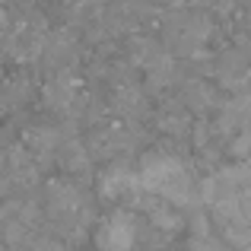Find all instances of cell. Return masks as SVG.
Here are the masks:
<instances>
[{
    "label": "cell",
    "mask_w": 251,
    "mask_h": 251,
    "mask_svg": "<svg viewBox=\"0 0 251 251\" xmlns=\"http://www.w3.org/2000/svg\"><path fill=\"white\" fill-rule=\"evenodd\" d=\"M137 172H140V181H143L147 191L166 197V201L178 203V207L194 203V178H191L188 166H184L178 156L162 153V150L147 153L140 159V169Z\"/></svg>",
    "instance_id": "6da1fadb"
},
{
    "label": "cell",
    "mask_w": 251,
    "mask_h": 251,
    "mask_svg": "<svg viewBox=\"0 0 251 251\" xmlns=\"http://www.w3.org/2000/svg\"><path fill=\"white\" fill-rule=\"evenodd\" d=\"M159 127L169 130V134H181L184 137L191 130V121H188V115H184L178 105H169V108L159 115Z\"/></svg>",
    "instance_id": "3957f363"
},
{
    "label": "cell",
    "mask_w": 251,
    "mask_h": 251,
    "mask_svg": "<svg viewBox=\"0 0 251 251\" xmlns=\"http://www.w3.org/2000/svg\"><path fill=\"white\" fill-rule=\"evenodd\" d=\"M191 251H229V242L203 232V235H194V239H191Z\"/></svg>",
    "instance_id": "5b68a950"
},
{
    "label": "cell",
    "mask_w": 251,
    "mask_h": 251,
    "mask_svg": "<svg viewBox=\"0 0 251 251\" xmlns=\"http://www.w3.org/2000/svg\"><path fill=\"white\" fill-rule=\"evenodd\" d=\"M248 80H251V74H248Z\"/></svg>",
    "instance_id": "8992f818"
},
{
    "label": "cell",
    "mask_w": 251,
    "mask_h": 251,
    "mask_svg": "<svg viewBox=\"0 0 251 251\" xmlns=\"http://www.w3.org/2000/svg\"><path fill=\"white\" fill-rule=\"evenodd\" d=\"M137 242V220L127 210H115L111 216L99 220L96 226V245L102 251H130Z\"/></svg>",
    "instance_id": "7a4b0ae2"
},
{
    "label": "cell",
    "mask_w": 251,
    "mask_h": 251,
    "mask_svg": "<svg viewBox=\"0 0 251 251\" xmlns=\"http://www.w3.org/2000/svg\"><path fill=\"white\" fill-rule=\"evenodd\" d=\"M210 96H213V92H210L203 83H184V102H188V105H194V108H201V105L207 108V105L213 102Z\"/></svg>",
    "instance_id": "277c9868"
}]
</instances>
